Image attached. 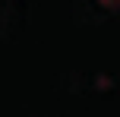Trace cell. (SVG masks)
Returning <instances> with one entry per match:
<instances>
[{
	"instance_id": "6da1fadb",
	"label": "cell",
	"mask_w": 120,
	"mask_h": 117,
	"mask_svg": "<svg viewBox=\"0 0 120 117\" xmlns=\"http://www.w3.org/2000/svg\"><path fill=\"white\" fill-rule=\"evenodd\" d=\"M104 6H108V10H120V0H101Z\"/></svg>"
}]
</instances>
